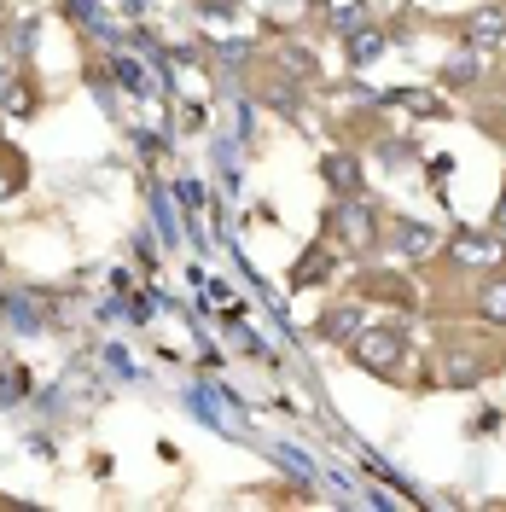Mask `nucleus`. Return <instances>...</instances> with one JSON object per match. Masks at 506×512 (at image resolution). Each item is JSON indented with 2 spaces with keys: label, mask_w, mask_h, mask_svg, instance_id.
Returning a JSON list of instances; mask_svg holds the SVG:
<instances>
[{
  "label": "nucleus",
  "mask_w": 506,
  "mask_h": 512,
  "mask_svg": "<svg viewBox=\"0 0 506 512\" xmlns=\"http://www.w3.org/2000/svg\"><path fill=\"white\" fill-rule=\"evenodd\" d=\"M349 355H355V367L390 379V373L402 367V355H408V332H402V326H361V332L349 338Z\"/></svg>",
  "instance_id": "1"
},
{
  "label": "nucleus",
  "mask_w": 506,
  "mask_h": 512,
  "mask_svg": "<svg viewBox=\"0 0 506 512\" xmlns=\"http://www.w3.org/2000/svg\"><path fill=\"white\" fill-rule=\"evenodd\" d=\"M332 233H338L344 251H367V245L379 239V216H373V204H361V198H338V210H332Z\"/></svg>",
  "instance_id": "2"
},
{
  "label": "nucleus",
  "mask_w": 506,
  "mask_h": 512,
  "mask_svg": "<svg viewBox=\"0 0 506 512\" xmlns=\"http://www.w3.org/2000/svg\"><path fill=\"white\" fill-rule=\"evenodd\" d=\"M320 175H326V187L338 192V198H361V187H367L361 163L349 158V152H326V158H320Z\"/></svg>",
  "instance_id": "3"
},
{
  "label": "nucleus",
  "mask_w": 506,
  "mask_h": 512,
  "mask_svg": "<svg viewBox=\"0 0 506 512\" xmlns=\"http://www.w3.org/2000/svg\"><path fill=\"white\" fill-rule=\"evenodd\" d=\"M501 41H506V6H483V12L466 18V47L489 53V47H501Z\"/></svg>",
  "instance_id": "4"
},
{
  "label": "nucleus",
  "mask_w": 506,
  "mask_h": 512,
  "mask_svg": "<svg viewBox=\"0 0 506 512\" xmlns=\"http://www.w3.org/2000/svg\"><path fill=\"white\" fill-rule=\"evenodd\" d=\"M361 326H367V309H361V303H338V309H326V315H320L315 332L326 338V344H349Z\"/></svg>",
  "instance_id": "5"
},
{
  "label": "nucleus",
  "mask_w": 506,
  "mask_h": 512,
  "mask_svg": "<svg viewBox=\"0 0 506 512\" xmlns=\"http://www.w3.org/2000/svg\"><path fill=\"white\" fill-rule=\"evenodd\" d=\"M448 256L454 262H501L506 256V239H489V233H454V245H448Z\"/></svg>",
  "instance_id": "6"
},
{
  "label": "nucleus",
  "mask_w": 506,
  "mask_h": 512,
  "mask_svg": "<svg viewBox=\"0 0 506 512\" xmlns=\"http://www.w3.org/2000/svg\"><path fill=\"white\" fill-rule=\"evenodd\" d=\"M384 47H390V41H384V30H367V24H361V30H349V70H367V64H379Z\"/></svg>",
  "instance_id": "7"
},
{
  "label": "nucleus",
  "mask_w": 506,
  "mask_h": 512,
  "mask_svg": "<svg viewBox=\"0 0 506 512\" xmlns=\"http://www.w3.org/2000/svg\"><path fill=\"white\" fill-rule=\"evenodd\" d=\"M332 274V256H326V245H309L303 251V262L291 268V291H309V286H320Z\"/></svg>",
  "instance_id": "8"
},
{
  "label": "nucleus",
  "mask_w": 506,
  "mask_h": 512,
  "mask_svg": "<svg viewBox=\"0 0 506 512\" xmlns=\"http://www.w3.org/2000/svg\"><path fill=\"white\" fill-rule=\"evenodd\" d=\"M396 251L402 256H431L437 251V227L431 222H396Z\"/></svg>",
  "instance_id": "9"
},
{
  "label": "nucleus",
  "mask_w": 506,
  "mask_h": 512,
  "mask_svg": "<svg viewBox=\"0 0 506 512\" xmlns=\"http://www.w3.org/2000/svg\"><path fill=\"white\" fill-rule=\"evenodd\" d=\"M0 315L12 320V332H41V309L24 291H0Z\"/></svg>",
  "instance_id": "10"
},
{
  "label": "nucleus",
  "mask_w": 506,
  "mask_h": 512,
  "mask_svg": "<svg viewBox=\"0 0 506 512\" xmlns=\"http://www.w3.org/2000/svg\"><path fill=\"white\" fill-rule=\"evenodd\" d=\"M443 82L448 88H472L477 82V47H466V53H454V59L443 64Z\"/></svg>",
  "instance_id": "11"
},
{
  "label": "nucleus",
  "mask_w": 506,
  "mask_h": 512,
  "mask_svg": "<svg viewBox=\"0 0 506 512\" xmlns=\"http://www.w3.org/2000/svg\"><path fill=\"white\" fill-rule=\"evenodd\" d=\"M361 286L373 291V297H390V303H413V291H408V280H396V274H367Z\"/></svg>",
  "instance_id": "12"
},
{
  "label": "nucleus",
  "mask_w": 506,
  "mask_h": 512,
  "mask_svg": "<svg viewBox=\"0 0 506 512\" xmlns=\"http://www.w3.org/2000/svg\"><path fill=\"white\" fill-rule=\"evenodd\" d=\"M483 315L495 320V326H506V280H495V286H483Z\"/></svg>",
  "instance_id": "13"
},
{
  "label": "nucleus",
  "mask_w": 506,
  "mask_h": 512,
  "mask_svg": "<svg viewBox=\"0 0 506 512\" xmlns=\"http://www.w3.org/2000/svg\"><path fill=\"white\" fill-rule=\"evenodd\" d=\"M280 64L303 82V76H315V59H309V47H280Z\"/></svg>",
  "instance_id": "14"
},
{
  "label": "nucleus",
  "mask_w": 506,
  "mask_h": 512,
  "mask_svg": "<svg viewBox=\"0 0 506 512\" xmlns=\"http://www.w3.org/2000/svg\"><path fill=\"white\" fill-rule=\"evenodd\" d=\"M24 390H30V384H24L18 367H0V402H6V408H12V402H24Z\"/></svg>",
  "instance_id": "15"
},
{
  "label": "nucleus",
  "mask_w": 506,
  "mask_h": 512,
  "mask_svg": "<svg viewBox=\"0 0 506 512\" xmlns=\"http://www.w3.org/2000/svg\"><path fill=\"white\" fill-rule=\"evenodd\" d=\"M117 76L128 82V94H140V99L152 94V76H146V70H134V64H128L123 53H117Z\"/></svg>",
  "instance_id": "16"
},
{
  "label": "nucleus",
  "mask_w": 506,
  "mask_h": 512,
  "mask_svg": "<svg viewBox=\"0 0 506 512\" xmlns=\"http://www.w3.org/2000/svg\"><path fill=\"white\" fill-rule=\"evenodd\" d=\"M18 187H24V158H6V169H0V204H6Z\"/></svg>",
  "instance_id": "17"
},
{
  "label": "nucleus",
  "mask_w": 506,
  "mask_h": 512,
  "mask_svg": "<svg viewBox=\"0 0 506 512\" xmlns=\"http://www.w3.org/2000/svg\"><path fill=\"white\" fill-rule=\"evenodd\" d=\"M361 18H367V0H361V6H338V12H332V30L349 35V30H361Z\"/></svg>",
  "instance_id": "18"
},
{
  "label": "nucleus",
  "mask_w": 506,
  "mask_h": 512,
  "mask_svg": "<svg viewBox=\"0 0 506 512\" xmlns=\"http://www.w3.org/2000/svg\"><path fill=\"white\" fill-rule=\"evenodd\" d=\"M448 384H477V361H460V355H454V361H448Z\"/></svg>",
  "instance_id": "19"
},
{
  "label": "nucleus",
  "mask_w": 506,
  "mask_h": 512,
  "mask_svg": "<svg viewBox=\"0 0 506 512\" xmlns=\"http://www.w3.org/2000/svg\"><path fill=\"white\" fill-rule=\"evenodd\" d=\"M175 198H181V210H198V204H204V187H198V181H181Z\"/></svg>",
  "instance_id": "20"
},
{
  "label": "nucleus",
  "mask_w": 506,
  "mask_h": 512,
  "mask_svg": "<svg viewBox=\"0 0 506 512\" xmlns=\"http://www.w3.org/2000/svg\"><path fill=\"white\" fill-rule=\"evenodd\" d=\"M495 233H506V187H501V198H495Z\"/></svg>",
  "instance_id": "21"
}]
</instances>
